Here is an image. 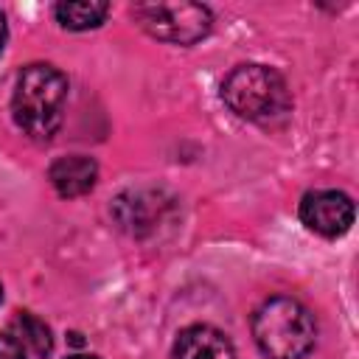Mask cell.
<instances>
[{"instance_id":"cell-9","label":"cell","mask_w":359,"mask_h":359,"mask_svg":"<svg viewBox=\"0 0 359 359\" xmlns=\"http://www.w3.org/2000/svg\"><path fill=\"white\" fill-rule=\"evenodd\" d=\"M53 14L70 31H90L107 20L109 6L104 0H67V3H56Z\"/></svg>"},{"instance_id":"cell-1","label":"cell","mask_w":359,"mask_h":359,"mask_svg":"<svg viewBox=\"0 0 359 359\" xmlns=\"http://www.w3.org/2000/svg\"><path fill=\"white\" fill-rule=\"evenodd\" d=\"M65 101H67V79L62 70L42 62H34L20 70L11 95V112L17 126L28 137L34 140L53 137L65 118Z\"/></svg>"},{"instance_id":"cell-10","label":"cell","mask_w":359,"mask_h":359,"mask_svg":"<svg viewBox=\"0 0 359 359\" xmlns=\"http://www.w3.org/2000/svg\"><path fill=\"white\" fill-rule=\"evenodd\" d=\"M0 359H25V348L11 334H0Z\"/></svg>"},{"instance_id":"cell-3","label":"cell","mask_w":359,"mask_h":359,"mask_svg":"<svg viewBox=\"0 0 359 359\" xmlns=\"http://www.w3.org/2000/svg\"><path fill=\"white\" fill-rule=\"evenodd\" d=\"M252 339L266 359H303L317 339L311 311L294 297H269L252 314Z\"/></svg>"},{"instance_id":"cell-13","label":"cell","mask_w":359,"mask_h":359,"mask_svg":"<svg viewBox=\"0 0 359 359\" xmlns=\"http://www.w3.org/2000/svg\"><path fill=\"white\" fill-rule=\"evenodd\" d=\"M0 300H3V283H0Z\"/></svg>"},{"instance_id":"cell-12","label":"cell","mask_w":359,"mask_h":359,"mask_svg":"<svg viewBox=\"0 0 359 359\" xmlns=\"http://www.w3.org/2000/svg\"><path fill=\"white\" fill-rule=\"evenodd\" d=\"M67 359H98V356H90V353H73V356H67Z\"/></svg>"},{"instance_id":"cell-5","label":"cell","mask_w":359,"mask_h":359,"mask_svg":"<svg viewBox=\"0 0 359 359\" xmlns=\"http://www.w3.org/2000/svg\"><path fill=\"white\" fill-rule=\"evenodd\" d=\"M300 219L309 230L337 238L353 224V199L342 191H311L300 202Z\"/></svg>"},{"instance_id":"cell-6","label":"cell","mask_w":359,"mask_h":359,"mask_svg":"<svg viewBox=\"0 0 359 359\" xmlns=\"http://www.w3.org/2000/svg\"><path fill=\"white\" fill-rule=\"evenodd\" d=\"M174 359H236L233 342L213 325H191L174 342Z\"/></svg>"},{"instance_id":"cell-8","label":"cell","mask_w":359,"mask_h":359,"mask_svg":"<svg viewBox=\"0 0 359 359\" xmlns=\"http://www.w3.org/2000/svg\"><path fill=\"white\" fill-rule=\"evenodd\" d=\"M11 337L25 348V353H31L36 359H45L53 351L50 328L39 317H34L31 311H17L14 314V320H11Z\"/></svg>"},{"instance_id":"cell-2","label":"cell","mask_w":359,"mask_h":359,"mask_svg":"<svg viewBox=\"0 0 359 359\" xmlns=\"http://www.w3.org/2000/svg\"><path fill=\"white\" fill-rule=\"evenodd\" d=\"M224 104L244 121L275 126L292 112V95L283 76L266 65H238L222 81Z\"/></svg>"},{"instance_id":"cell-11","label":"cell","mask_w":359,"mask_h":359,"mask_svg":"<svg viewBox=\"0 0 359 359\" xmlns=\"http://www.w3.org/2000/svg\"><path fill=\"white\" fill-rule=\"evenodd\" d=\"M6 36H8V28H6V17H3V11H0V50L6 48Z\"/></svg>"},{"instance_id":"cell-4","label":"cell","mask_w":359,"mask_h":359,"mask_svg":"<svg viewBox=\"0 0 359 359\" xmlns=\"http://www.w3.org/2000/svg\"><path fill=\"white\" fill-rule=\"evenodd\" d=\"M132 14L146 34L171 45H194L213 28V14L202 3H140Z\"/></svg>"},{"instance_id":"cell-7","label":"cell","mask_w":359,"mask_h":359,"mask_svg":"<svg viewBox=\"0 0 359 359\" xmlns=\"http://www.w3.org/2000/svg\"><path fill=\"white\" fill-rule=\"evenodd\" d=\"M48 177H50V185L56 188L59 196L73 199V196H84L87 191H93V185L98 180V165L93 157L67 154L50 165Z\"/></svg>"}]
</instances>
